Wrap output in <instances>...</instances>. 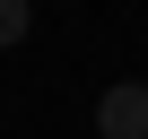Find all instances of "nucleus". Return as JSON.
<instances>
[{
    "mask_svg": "<svg viewBox=\"0 0 148 139\" xmlns=\"http://www.w3.org/2000/svg\"><path fill=\"white\" fill-rule=\"evenodd\" d=\"M26 26H35L26 0H0V44H26Z\"/></svg>",
    "mask_w": 148,
    "mask_h": 139,
    "instance_id": "f03ea898",
    "label": "nucleus"
},
{
    "mask_svg": "<svg viewBox=\"0 0 148 139\" xmlns=\"http://www.w3.org/2000/svg\"><path fill=\"white\" fill-rule=\"evenodd\" d=\"M96 130H105V139H148V78L105 87V96H96Z\"/></svg>",
    "mask_w": 148,
    "mask_h": 139,
    "instance_id": "f257e3e1",
    "label": "nucleus"
}]
</instances>
